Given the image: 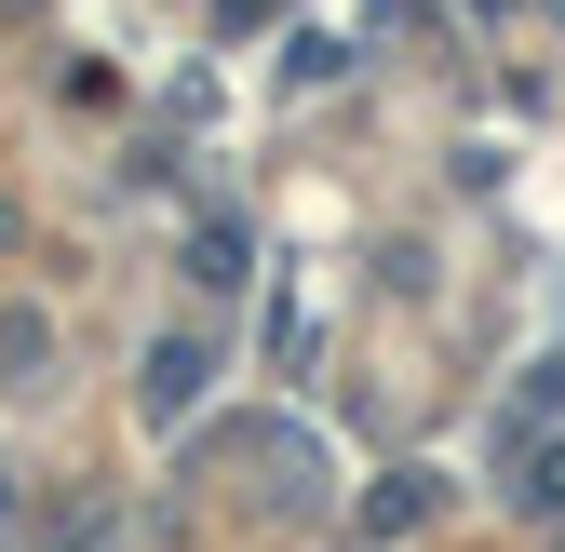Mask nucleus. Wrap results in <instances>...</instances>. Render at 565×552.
<instances>
[{
    "instance_id": "3",
    "label": "nucleus",
    "mask_w": 565,
    "mask_h": 552,
    "mask_svg": "<svg viewBox=\"0 0 565 552\" xmlns=\"http://www.w3.org/2000/svg\"><path fill=\"white\" fill-rule=\"evenodd\" d=\"M189 391H202V351H189V337H162V351H149V418H175Z\"/></svg>"
},
{
    "instance_id": "5",
    "label": "nucleus",
    "mask_w": 565,
    "mask_h": 552,
    "mask_svg": "<svg viewBox=\"0 0 565 552\" xmlns=\"http://www.w3.org/2000/svg\"><path fill=\"white\" fill-rule=\"evenodd\" d=\"M552 539H565V526H552Z\"/></svg>"
},
{
    "instance_id": "1",
    "label": "nucleus",
    "mask_w": 565,
    "mask_h": 552,
    "mask_svg": "<svg viewBox=\"0 0 565 552\" xmlns=\"http://www.w3.org/2000/svg\"><path fill=\"white\" fill-rule=\"evenodd\" d=\"M512 499L539 526H565V432H512Z\"/></svg>"
},
{
    "instance_id": "4",
    "label": "nucleus",
    "mask_w": 565,
    "mask_h": 552,
    "mask_svg": "<svg viewBox=\"0 0 565 552\" xmlns=\"http://www.w3.org/2000/svg\"><path fill=\"white\" fill-rule=\"evenodd\" d=\"M189 269H202V284H216V297H230V284H243V230L216 216V230H202V243H189Z\"/></svg>"
},
{
    "instance_id": "2",
    "label": "nucleus",
    "mask_w": 565,
    "mask_h": 552,
    "mask_svg": "<svg viewBox=\"0 0 565 552\" xmlns=\"http://www.w3.org/2000/svg\"><path fill=\"white\" fill-rule=\"evenodd\" d=\"M364 526H377V539H404V526H431V471H391V486L364 499Z\"/></svg>"
}]
</instances>
